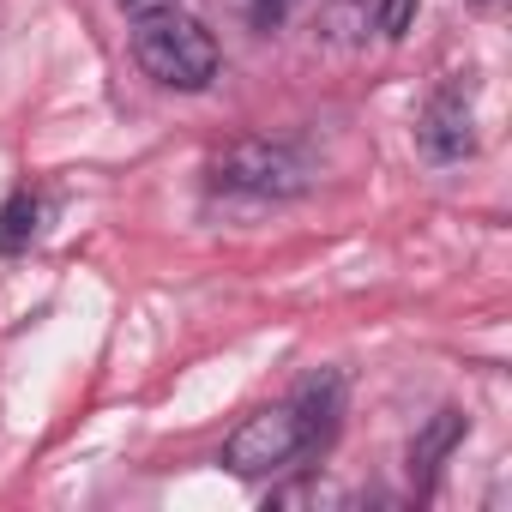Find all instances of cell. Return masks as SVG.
<instances>
[{
  "label": "cell",
  "mask_w": 512,
  "mask_h": 512,
  "mask_svg": "<svg viewBox=\"0 0 512 512\" xmlns=\"http://www.w3.org/2000/svg\"><path fill=\"white\" fill-rule=\"evenodd\" d=\"M133 61L163 91H205L217 79V67H223L217 37L193 13H181V7H163L151 19H133Z\"/></svg>",
  "instance_id": "obj_1"
},
{
  "label": "cell",
  "mask_w": 512,
  "mask_h": 512,
  "mask_svg": "<svg viewBox=\"0 0 512 512\" xmlns=\"http://www.w3.org/2000/svg\"><path fill=\"white\" fill-rule=\"evenodd\" d=\"M211 187L247 193V199H290L308 187V163L272 139H235L211 157Z\"/></svg>",
  "instance_id": "obj_2"
},
{
  "label": "cell",
  "mask_w": 512,
  "mask_h": 512,
  "mask_svg": "<svg viewBox=\"0 0 512 512\" xmlns=\"http://www.w3.org/2000/svg\"><path fill=\"white\" fill-rule=\"evenodd\" d=\"M302 452H308V428H302L296 404H272V410H253L223 440V458L217 464L229 476H272V470H290Z\"/></svg>",
  "instance_id": "obj_3"
},
{
  "label": "cell",
  "mask_w": 512,
  "mask_h": 512,
  "mask_svg": "<svg viewBox=\"0 0 512 512\" xmlns=\"http://www.w3.org/2000/svg\"><path fill=\"white\" fill-rule=\"evenodd\" d=\"M416 145L428 163H464L476 151V109H470V85L464 79H446L422 115H416Z\"/></svg>",
  "instance_id": "obj_4"
},
{
  "label": "cell",
  "mask_w": 512,
  "mask_h": 512,
  "mask_svg": "<svg viewBox=\"0 0 512 512\" xmlns=\"http://www.w3.org/2000/svg\"><path fill=\"white\" fill-rule=\"evenodd\" d=\"M458 440H464V410H434L416 428V440H410V476H416V488H428L440 476V464L458 452Z\"/></svg>",
  "instance_id": "obj_5"
},
{
  "label": "cell",
  "mask_w": 512,
  "mask_h": 512,
  "mask_svg": "<svg viewBox=\"0 0 512 512\" xmlns=\"http://www.w3.org/2000/svg\"><path fill=\"white\" fill-rule=\"evenodd\" d=\"M290 404H296V416H302V428H308V452H320V446L338 434V416H344V380H338V374H314Z\"/></svg>",
  "instance_id": "obj_6"
},
{
  "label": "cell",
  "mask_w": 512,
  "mask_h": 512,
  "mask_svg": "<svg viewBox=\"0 0 512 512\" xmlns=\"http://www.w3.org/2000/svg\"><path fill=\"white\" fill-rule=\"evenodd\" d=\"M37 217H43L37 193H13L7 205H0V253H25L31 235H37Z\"/></svg>",
  "instance_id": "obj_7"
},
{
  "label": "cell",
  "mask_w": 512,
  "mask_h": 512,
  "mask_svg": "<svg viewBox=\"0 0 512 512\" xmlns=\"http://www.w3.org/2000/svg\"><path fill=\"white\" fill-rule=\"evenodd\" d=\"M368 19H374V0H332L320 25H326L332 43H356V37L368 31Z\"/></svg>",
  "instance_id": "obj_8"
},
{
  "label": "cell",
  "mask_w": 512,
  "mask_h": 512,
  "mask_svg": "<svg viewBox=\"0 0 512 512\" xmlns=\"http://www.w3.org/2000/svg\"><path fill=\"white\" fill-rule=\"evenodd\" d=\"M416 7H422V0H374V31H380L386 43L410 37V25H416Z\"/></svg>",
  "instance_id": "obj_9"
},
{
  "label": "cell",
  "mask_w": 512,
  "mask_h": 512,
  "mask_svg": "<svg viewBox=\"0 0 512 512\" xmlns=\"http://www.w3.org/2000/svg\"><path fill=\"white\" fill-rule=\"evenodd\" d=\"M163 7H175V0H121L127 19H151V13H163Z\"/></svg>",
  "instance_id": "obj_10"
},
{
  "label": "cell",
  "mask_w": 512,
  "mask_h": 512,
  "mask_svg": "<svg viewBox=\"0 0 512 512\" xmlns=\"http://www.w3.org/2000/svg\"><path fill=\"white\" fill-rule=\"evenodd\" d=\"M284 7H290V0H253V13H260V25H272V19H284Z\"/></svg>",
  "instance_id": "obj_11"
},
{
  "label": "cell",
  "mask_w": 512,
  "mask_h": 512,
  "mask_svg": "<svg viewBox=\"0 0 512 512\" xmlns=\"http://www.w3.org/2000/svg\"><path fill=\"white\" fill-rule=\"evenodd\" d=\"M470 7H482V13H494V7H500V0H470Z\"/></svg>",
  "instance_id": "obj_12"
}]
</instances>
